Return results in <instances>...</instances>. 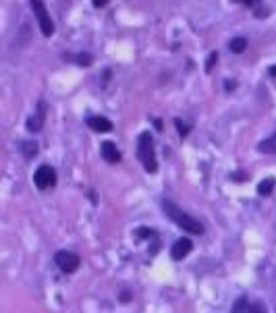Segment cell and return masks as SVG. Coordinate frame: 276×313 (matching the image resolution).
<instances>
[{"instance_id": "obj_17", "label": "cell", "mask_w": 276, "mask_h": 313, "mask_svg": "<svg viewBox=\"0 0 276 313\" xmlns=\"http://www.w3.org/2000/svg\"><path fill=\"white\" fill-rule=\"evenodd\" d=\"M175 125H177V129H179V135H181V137H185V135L189 133V125H187V123H183L181 119H177V121H175Z\"/></svg>"}, {"instance_id": "obj_4", "label": "cell", "mask_w": 276, "mask_h": 313, "mask_svg": "<svg viewBox=\"0 0 276 313\" xmlns=\"http://www.w3.org/2000/svg\"><path fill=\"white\" fill-rule=\"evenodd\" d=\"M54 264H57L65 274H73L77 272L81 259L77 253H71V251H59L57 255H54Z\"/></svg>"}, {"instance_id": "obj_22", "label": "cell", "mask_w": 276, "mask_h": 313, "mask_svg": "<svg viewBox=\"0 0 276 313\" xmlns=\"http://www.w3.org/2000/svg\"><path fill=\"white\" fill-rule=\"evenodd\" d=\"M270 75H272V77H276V67H272V69H270Z\"/></svg>"}, {"instance_id": "obj_2", "label": "cell", "mask_w": 276, "mask_h": 313, "mask_svg": "<svg viewBox=\"0 0 276 313\" xmlns=\"http://www.w3.org/2000/svg\"><path fill=\"white\" fill-rule=\"evenodd\" d=\"M137 158H139V162L143 164V168H145V172H156L158 170V162H156V149H154V139H152V135L145 131V133H141L139 135V139H137Z\"/></svg>"}, {"instance_id": "obj_9", "label": "cell", "mask_w": 276, "mask_h": 313, "mask_svg": "<svg viewBox=\"0 0 276 313\" xmlns=\"http://www.w3.org/2000/svg\"><path fill=\"white\" fill-rule=\"evenodd\" d=\"M85 123L96 133H108V131H113V123H110L108 119H104V116H87Z\"/></svg>"}, {"instance_id": "obj_14", "label": "cell", "mask_w": 276, "mask_h": 313, "mask_svg": "<svg viewBox=\"0 0 276 313\" xmlns=\"http://www.w3.org/2000/svg\"><path fill=\"white\" fill-rule=\"evenodd\" d=\"M21 151L25 153V158H33V155L38 153V143H33V141H25L23 143V147H21Z\"/></svg>"}, {"instance_id": "obj_5", "label": "cell", "mask_w": 276, "mask_h": 313, "mask_svg": "<svg viewBox=\"0 0 276 313\" xmlns=\"http://www.w3.org/2000/svg\"><path fill=\"white\" fill-rule=\"evenodd\" d=\"M33 183H35L38 189H50V187H54V185H57V170H54L52 166H48V164L40 166L35 170V174H33Z\"/></svg>"}, {"instance_id": "obj_20", "label": "cell", "mask_w": 276, "mask_h": 313, "mask_svg": "<svg viewBox=\"0 0 276 313\" xmlns=\"http://www.w3.org/2000/svg\"><path fill=\"white\" fill-rule=\"evenodd\" d=\"M91 3H94V7L102 9V7H106V5H108V0H91Z\"/></svg>"}, {"instance_id": "obj_21", "label": "cell", "mask_w": 276, "mask_h": 313, "mask_svg": "<svg viewBox=\"0 0 276 313\" xmlns=\"http://www.w3.org/2000/svg\"><path fill=\"white\" fill-rule=\"evenodd\" d=\"M121 299H123V301H125V303H127V301H129V299H131V297H129V292H123V297H121Z\"/></svg>"}, {"instance_id": "obj_11", "label": "cell", "mask_w": 276, "mask_h": 313, "mask_svg": "<svg viewBox=\"0 0 276 313\" xmlns=\"http://www.w3.org/2000/svg\"><path fill=\"white\" fill-rule=\"evenodd\" d=\"M260 151H264V153H276V133L260 143Z\"/></svg>"}, {"instance_id": "obj_7", "label": "cell", "mask_w": 276, "mask_h": 313, "mask_svg": "<svg viewBox=\"0 0 276 313\" xmlns=\"http://www.w3.org/2000/svg\"><path fill=\"white\" fill-rule=\"evenodd\" d=\"M191 249H193V243H191L189 239H179V241H175V245L171 247V255H173L175 262H181L183 257H187V255L191 253Z\"/></svg>"}, {"instance_id": "obj_15", "label": "cell", "mask_w": 276, "mask_h": 313, "mask_svg": "<svg viewBox=\"0 0 276 313\" xmlns=\"http://www.w3.org/2000/svg\"><path fill=\"white\" fill-rule=\"evenodd\" d=\"M243 313H266V309H264V305H260V303H247V305L243 307Z\"/></svg>"}, {"instance_id": "obj_19", "label": "cell", "mask_w": 276, "mask_h": 313, "mask_svg": "<svg viewBox=\"0 0 276 313\" xmlns=\"http://www.w3.org/2000/svg\"><path fill=\"white\" fill-rule=\"evenodd\" d=\"M154 232H152V228H139V232H137V237H152Z\"/></svg>"}, {"instance_id": "obj_13", "label": "cell", "mask_w": 276, "mask_h": 313, "mask_svg": "<svg viewBox=\"0 0 276 313\" xmlns=\"http://www.w3.org/2000/svg\"><path fill=\"white\" fill-rule=\"evenodd\" d=\"M65 58H69V61H75L77 65H81V67H89L91 65V56L89 54H65Z\"/></svg>"}, {"instance_id": "obj_6", "label": "cell", "mask_w": 276, "mask_h": 313, "mask_svg": "<svg viewBox=\"0 0 276 313\" xmlns=\"http://www.w3.org/2000/svg\"><path fill=\"white\" fill-rule=\"evenodd\" d=\"M46 110H48L46 102H38V110L27 119V131H31V133H40L42 131V127L46 123Z\"/></svg>"}, {"instance_id": "obj_8", "label": "cell", "mask_w": 276, "mask_h": 313, "mask_svg": "<svg viewBox=\"0 0 276 313\" xmlns=\"http://www.w3.org/2000/svg\"><path fill=\"white\" fill-rule=\"evenodd\" d=\"M100 151H102V158H104L106 162H110V164H117V162H121V151L117 149V145H115L113 141H106V143H102Z\"/></svg>"}, {"instance_id": "obj_16", "label": "cell", "mask_w": 276, "mask_h": 313, "mask_svg": "<svg viewBox=\"0 0 276 313\" xmlns=\"http://www.w3.org/2000/svg\"><path fill=\"white\" fill-rule=\"evenodd\" d=\"M218 63V52H212V54L208 56V61H206V71L210 73L212 69H214V65Z\"/></svg>"}, {"instance_id": "obj_12", "label": "cell", "mask_w": 276, "mask_h": 313, "mask_svg": "<svg viewBox=\"0 0 276 313\" xmlns=\"http://www.w3.org/2000/svg\"><path fill=\"white\" fill-rule=\"evenodd\" d=\"M229 48H231V52H235V54H241V52L247 48V40L245 37H235V40H231Z\"/></svg>"}, {"instance_id": "obj_10", "label": "cell", "mask_w": 276, "mask_h": 313, "mask_svg": "<svg viewBox=\"0 0 276 313\" xmlns=\"http://www.w3.org/2000/svg\"><path fill=\"white\" fill-rule=\"evenodd\" d=\"M274 185H276L274 179H264V181L257 185V193H260L262 197H268V195L274 191Z\"/></svg>"}, {"instance_id": "obj_18", "label": "cell", "mask_w": 276, "mask_h": 313, "mask_svg": "<svg viewBox=\"0 0 276 313\" xmlns=\"http://www.w3.org/2000/svg\"><path fill=\"white\" fill-rule=\"evenodd\" d=\"M233 3H237V5H245V7H257L260 5V0H233Z\"/></svg>"}, {"instance_id": "obj_1", "label": "cell", "mask_w": 276, "mask_h": 313, "mask_svg": "<svg viewBox=\"0 0 276 313\" xmlns=\"http://www.w3.org/2000/svg\"><path fill=\"white\" fill-rule=\"evenodd\" d=\"M162 210H164V214H167L177 226H181L183 230H187V232H191V234H204V224H201L199 220H195L193 216H189L187 212H183L181 207L175 205L173 201L164 199V201H162Z\"/></svg>"}, {"instance_id": "obj_3", "label": "cell", "mask_w": 276, "mask_h": 313, "mask_svg": "<svg viewBox=\"0 0 276 313\" xmlns=\"http://www.w3.org/2000/svg\"><path fill=\"white\" fill-rule=\"evenodd\" d=\"M29 5H31V9H33V15H35V19H38V23H40L42 33H44L46 37H50V35L54 33V23H52V19H50V15H48V11H46V5L42 3V0H29Z\"/></svg>"}]
</instances>
